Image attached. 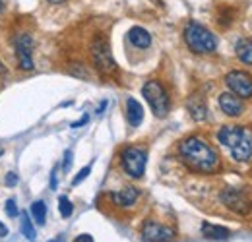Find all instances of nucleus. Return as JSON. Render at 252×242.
Segmentation results:
<instances>
[{
    "instance_id": "4",
    "label": "nucleus",
    "mask_w": 252,
    "mask_h": 242,
    "mask_svg": "<svg viewBox=\"0 0 252 242\" xmlns=\"http://www.w3.org/2000/svg\"><path fill=\"white\" fill-rule=\"evenodd\" d=\"M90 53H92V60H94V66L97 68L99 74H103V76H115L119 72V66H117L115 59H113L109 41L103 35L94 37Z\"/></svg>"
},
{
    "instance_id": "31",
    "label": "nucleus",
    "mask_w": 252,
    "mask_h": 242,
    "mask_svg": "<svg viewBox=\"0 0 252 242\" xmlns=\"http://www.w3.org/2000/svg\"><path fill=\"white\" fill-rule=\"evenodd\" d=\"M4 12V0H0V14Z\"/></svg>"
},
{
    "instance_id": "14",
    "label": "nucleus",
    "mask_w": 252,
    "mask_h": 242,
    "mask_svg": "<svg viewBox=\"0 0 252 242\" xmlns=\"http://www.w3.org/2000/svg\"><path fill=\"white\" fill-rule=\"evenodd\" d=\"M187 107H189L190 117L196 122H204L208 119V107H206V101L200 95H192L187 101Z\"/></svg>"
},
{
    "instance_id": "19",
    "label": "nucleus",
    "mask_w": 252,
    "mask_h": 242,
    "mask_svg": "<svg viewBox=\"0 0 252 242\" xmlns=\"http://www.w3.org/2000/svg\"><path fill=\"white\" fill-rule=\"evenodd\" d=\"M20 229H22V235L28 239L30 242L35 241V227H33V221H32V217L28 215V213L24 212V217H22V225H20Z\"/></svg>"
},
{
    "instance_id": "10",
    "label": "nucleus",
    "mask_w": 252,
    "mask_h": 242,
    "mask_svg": "<svg viewBox=\"0 0 252 242\" xmlns=\"http://www.w3.org/2000/svg\"><path fill=\"white\" fill-rule=\"evenodd\" d=\"M221 202L237 213L251 212V202H249L247 196H245L241 190H237V188H231V186L225 188V190L221 192Z\"/></svg>"
},
{
    "instance_id": "15",
    "label": "nucleus",
    "mask_w": 252,
    "mask_h": 242,
    "mask_svg": "<svg viewBox=\"0 0 252 242\" xmlns=\"http://www.w3.org/2000/svg\"><path fill=\"white\" fill-rule=\"evenodd\" d=\"M126 119H128V124L130 126H140L142 121H144V109L142 105L136 101V99H128L126 101Z\"/></svg>"
},
{
    "instance_id": "27",
    "label": "nucleus",
    "mask_w": 252,
    "mask_h": 242,
    "mask_svg": "<svg viewBox=\"0 0 252 242\" xmlns=\"http://www.w3.org/2000/svg\"><path fill=\"white\" fill-rule=\"evenodd\" d=\"M57 182H59V179H57V169H53V175H51V188L53 190L57 188Z\"/></svg>"
},
{
    "instance_id": "28",
    "label": "nucleus",
    "mask_w": 252,
    "mask_h": 242,
    "mask_svg": "<svg viewBox=\"0 0 252 242\" xmlns=\"http://www.w3.org/2000/svg\"><path fill=\"white\" fill-rule=\"evenodd\" d=\"M6 235H8V229H6V227L0 223V237H6Z\"/></svg>"
},
{
    "instance_id": "13",
    "label": "nucleus",
    "mask_w": 252,
    "mask_h": 242,
    "mask_svg": "<svg viewBox=\"0 0 252 242\" xmlns=\"http://www.w3.org/2000/svg\"><path fill=\"white\" fill-rule=\"evenodd\" d=\"M128 41H130L132 47L144 51V49H150V45H152V35H150L148 30H144V28H140V26H134L132 30L128 31Z\"/></svg>"
},
{
    "instance_id": "26",
    "label": "nucleus",
    "mask_w": 252,
    "mask_h": 242,
    "mask_svg": "<svg viewBox=\"0 0 252 242\" xmlns=\"http://www.w3.org/2000/svg\"><path fill=\"white\" fill-rule=\"evenodd\" d=\"M88 121H90V117H88V115H84L80 121H76L74 124H72V128H82V126H84V124H86Z\"/></svg>"
},
{
    "instance_id": "22",
    "label": "nucleus",
    "mask_w": 252,
    "mask_h": 242,
    "mask_svg": "<svg viewBox=\"0 0 252 242\" xmlns=\"http://www.w3.org/2000/svg\"><path fill=\"white\" fill-rule=\"evenodd\" d=\"M4 210L8 213V217H18V206H16V200H8L6 202V206H4Z\"/></svg>"
},
{
    "instance_id": "24",
    "label": "nucleus",
    "mask_w": 252,
    "mask_h": 242,
    "mask_svg": "<svg viewBox=\"0 0 252 242\" xmlns=\"http://www.w3.org/2000/svg\"><path fill=\"white\" fill-rule=\"evenodd\" d=\"M6 184H8V186H16V184H18V175H16V173L6 175Z\"/></svg>"
},
{
    "instance_id": "3",
    "label": "nucleus",
    "mask_w": 252,
    "mask_h": 242,
    "mask_svg": "<svg viewBox=\"0 0 252 242\" xmlns=\"http://www.w3.org/2000/svg\"><path fill=\"white\" fill-rule=\"evenodd\" d=\"M183 37H185L187 47L196 55H210L218 49V37L198 22H189L185 26Z\"/></svg>"
},
{
    "instance_id": "29",
    "label": "nucleus",
    "mask_w": 252,
    "mask_h": 242,
    "mask_svg": "<svg viewBox=\"0 0 252 242\" xmlns=\"http://www.w3.org/2000/svg\"><path fill=\"white\" fill-rule=\"evenodd\" d=\"M47 2H51V4H64L66 0H47Z\"/></svg>"
},
{
    "instance_id": "2",
    "label": "nucleus",
    "mask_w": 252,
    "mask_h": 242,
    "mask_svg": "<svg viewBox=\"0 0 252 242\" xmlns=\"http://www.w3.org/2000/svg\"><path fill=\"white\" fill-rule=\"evenodd\" d=\"M218 142L231 153L237 163H247L252 159V134L247 128L225 124L218 132Z\"/></svg>"
},
{
    "instance_id": "6",
    "label": "nucleus",
    "mask_w": 252,
    "mask_h": 242,
    "mask_svg": "<svg viewBox=\"0 0 252 242\" xmlns=\"http://www.w3.org/2000/svg\"><path fill=\"white\" fill-rule=\"evenodd\" d=\"M146 163H148V153L144 148L138 146H128L121 153V165L123 171L130 179H142L144 171H146Z\"/></svg>"
},
{
    "instance_id": "11",
    "label": "nucleus",
    "mask_w": 252,
    "mask_h": 242,
    "mask_svg": "<svg viewBox=\"0 0 252 242\" xmlns=\"http://www.w3.org/2000/svg\"><path fill=\"white\" fill-rule=\"evenodd\" d=\"M218 101H220V109L227 117H231V119H237V117H241V115L245 113V103H243V99H241L239 95L231 93V91H223Z\"/></svg>"
},
{
    "instance_id": "25",
    "label": "nucleus",
    "mask_w": 252,
    "mask_h": 242,
    "mask_svg": "<svg viewBox=\"0 0 252 242\" xmlns=\"http://www.w3.org/2000/svg\"><path fill=\"white\" fill-rule=\"evenodd\" d=\"M74 242H95V241L92 235H80V237L74 239Z\"/></svg>"
},
{
    "instance_id": "23",
    "label": "nucleus",
    "mask_w": 252,
    "mask_h": 242,
    "mask_svg": "<svg viewBox=\"0 0 252 242\" xmlns=\"http://www.w3.org/2000/svg\"><path fill=\"white\" fill-rule=\"evenodd\" d=\"M70 167H72V151L68 150V151L64 153V161H63L64 173H68V171H70Z\"/></svg>"
},
{
    "instance_id": "9",
    "label": "nucleus",
    "mask_w": 252,
    "mask_h": 242,
    "mask_svg": "<svg viewBox=\"0 0 252 242\" xmlns=\"http://www.w3.org/2000/svg\"><path fill=\"white\" fill-rule=\"evenodd\" d=\"M142 239L144 242H173L175 231L158 221H146L142 227Z\"/></svg>"
},
{
    "instance_id": "21",
    "label": "nucleus",
    "mask_w": 252,
    "mask_h": 242,
    "mask_svg": "<svg viewBox=\"0 0 252 242\" xmlns=\"http://www.w3.org/2000/svg\"><path fill=\"white\" fill-rule=\"evenodd\" d=\"M90 173H92V167H90V165H88V167H84V169H82V171H80V173L74 177V181H72V186H78V184H80L82 181H86V179L90 177Z\"/></svg>"
},
{
    "instance_id": "8",
    "label": "nucleus",
    "mask_w": 252,
    "mask_h": 242,
    "mask_svg": "<svg viewBox=\"0 0 252 242\" xmlns=\"http://www.w3.org/2000/svg\"><path fill=\"white\" fill-rule=\"evenodd\" d=\"M225 84L231 93L239 95L241 99H252V76L243 70H233L225 76Z\"/></svg>"
},
{
    "instance_id": "30",
    "label": "nucleus",
    "mask_w": 252,
    "mask_h": 242,
    "mask_svg": "<svg viewBox=\"0 0 252 242\" xmlns=\"http://www.w3.org/2000/svg\"><path fill=\"white\" fill-rule=\"evenodd\" d=\"M49 242H64L63 237H57V239H53V241H49Z\"/></svg>"
},
{
    "instance_id": "5",
    "label": "nucleus",
    "mask_w": 252,
    "mask_h": 242,
    "mask_svg": "<svg viewBox=\"0 0 252 242\" xmlns=\"http://www.w3.org/2000/svg\"><path fill=\"white\" fill-rule=\"evenodd\" d=\"M142 95L144 99L148 101L152 113L158 117V119H165L169 115V109H171V99H169V93L163 88V84L158 80H150L144 84L142 88Z\"/></svg>"
},
{
    "instance_id": "16",
    "label": "nucleus",
    "mask_w": 252,
    "mask_h": 242,
    "mask_svg": "<svg viewBox=\"0 0 252 242\" xmlns=\"http://www.w3.org/2000/svg\"><path fill=\"white\" fill-rule=\"evenodd\" d=\"M235 55L243 64L252 66V39H239L235 45Z\"/></svg>"
},
{
    "instance_id": "18",
    "label": "nucleus",
    "mask_w": 252,
    "mask_h": 242,
    "mask_svg": "<svg viewBox=\"0 0 252 242\" xmlns=\"http://www.w3.org/2000/svg\"><path fill=\"white\" fill-rule=\"evenodd\" d=\"M32 219L37 225H45V221H47V206H45V202H41V200L33 202Z\"/></svg>"
},
{
    "instance_id": "7",
    "label": "nucleus",
    "mask_w": 252,
    "mask_h": 242,
    "mask_svg": "<svg viewBox=\"0 0 252 242\" xmlns=\"http://www.w3.org/2000/svg\"><path fill=\"white\" fill-rule=\"evenodd\" d=\"M33 37L30 33L22 31L14 37V53H16V59H18V66L26 72H30L35 68V62H33Z\"/></svg>"
},
{
    "instance_id": "17",
    "label": "nucleus",
    "mask_w": 252,
    "mask_h": 242,
    "mask_svg": "<svg viewBox=\"0 0 252 242\" xmlns=\"http://www.w3.org/2000/svg\"><path fill=\"white\" fill-rule=\"evenodd\" d=\"M202 235L210 241H225L229 239V231L220 225H212V223H204L202 225Z\"/></svg>"
},
{
    "instance_id": "20",
    "label": "nucleus",
    "mask_w": 252,
    "mask_h": 242,
    "mask_svg": "<svg viewBox=\"0 0 252 242\" xmlns=\"http://www.w3.org/2000/svg\"><path fill=\"white\" fill-rule=\"evenodd\" d=\"M59 212H61V215H63L64 219H68L72 215V212H74V206H72V202L66 196L59 198Z\"/></svg>"
},
{
    "instance_id": "12",
    "label": "nucleus",
    "mask_w": 252,
    "mask_h": 242,
    "mask_svg": "<svg viewBox=\"0 0 252 242\" xmlns=\"http://www.w3.org/2000/svg\"><path fill=\"white\" fill-rule=\"evenodd\" d=\"M140 198V190L136 186H126L119 192H113L111 194V202L119 208H132Z\"/></svg>"
},
{
    "instance_id": "1",
    "label": "nucleus",
    "mask_w": 252,
    "mask_h": 242,
    "mask_svg": "<svg viewBox=\"0 0 252 242\" xmlns=\"http://www.w3.org/2000/svg\"><path fill=\"white\" fill-rule=\"evenodd\" d=\"M179 157L196 173H216L220 169L218 151L198 136H189L179 144Z\"/></svg>"
}]
</instances>
